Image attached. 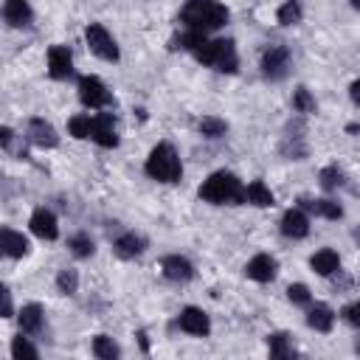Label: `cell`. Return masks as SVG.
Returning <instances> with one entry per match:
<instances>
[{
  "label": "cell",
  "mask_w": 360,
  "mask_h": 360,
  "mask_svg": "<svg viewBox=\"0 0 360 360\" xmlns=\"http://www.w3.org/2000/svg\"><path fill=\"white\" fill-rule=\"evenodd\" d=\"M160 270H163V276L169 278V281H177V284H186V281H191L194 278V264L186 259V256H180V253H169V256H163V262H160Z\"/></svg>",
  "instance_id": "11"
},
{
  "label": "cell",
  "mask_w": 360,
  "mask_h": 360,
  "mask_svg": "<svg viewBox=\"0 0 360 360\" xmlns=\"http://www.w3.org/2000/svg\"><path fill=\"white\" fill-rule=\"evenodd\" d=\"M0 256L3 259H22L28 256V239L14 228H0Z\"/></svg>",
  "instance_id": "17"
},
{
  "label": "cell",
  "mask_w": 360,
  "mask_h": 360,
  "mask_svg": "<svg viewBox=\"0 0 360 360\" xmlns=\"http://www.w3.org/2000/svg\"><path fill=\"white\" fill-rule=\"evenodd\" d=\"M84 39H87L90 51H93L98 59H104V62H118V56H121L118 42H115V37H112L101 22H90V25L84 28Z\"/></svg>",
  "instance_id": "5"
},
{
  "label": "cell",
  "mask_w": 360,
  "mask_h": 360,
  "mask_svg": "<svg viewBox=\"0 0 360 360\" xmlns=\"http://www.w3.org/2000/svg\"><path fill=\"white\" fill-rule=\"evenodd\" d=\"M56 287H59V292H65V295H73V292L79 290V273H76L73 267H65V270H59V276H56Z\"/></svg>",
  "instance_id": "34"
},
{
  "label": "cell",
  "mask_w": 360,
  "mask_h": 360,
  "mask_svg": "<svg viewBox=\"0 0 360 360\" xmlns=\"http://www.w3.org/2000/svg\"><path fill=\"white\" fill-rule=\"evenodd\" d=\"M143 172L158 183H180L183 160H180V155H177V149L172 143L160 141V143L152 146V152H149V158L143 163Z\"/></svg>",
  "instance_id": "4"
},
{
  "label": "cell",
  "mask_w": 360,
  "mask_h": 360,
  "mask_svg": "<svg viewBox=\"0 0 360 360\" xmlns=\"http://www.w3.org/2000/svg\"><path fill=\"white\" fill-rule=\"evenodd\" d=\"M307 326L315 329V332H332V326H335V312H332V307H326V304H312L309 312H307Z\"/></svg>",
  "instance_id": "22"
},
{
  "label": "cell",
  "mask_w": 360,
  "mask_h": 360,
  "mask_svg": "<svg viewBox=\"0 0 360 360\" xmlns=\"http://www.w3.org/2000/svg\"><path fill=\"white\" fill-rule=\"evenodd\" d=\"M200 197L211 205H242L245 202V183L233 172L219 169L202 180Z\"/></svg>",
  "instance_id": "3"
},
{
  "label": "cell",
  "mask_w": 360,
  "mask_h": 360,
  "mask_svg": "<svg viewBox=\"0 0 360 360\" xmlns=\"http://www.w3.org/2000/svg\"><path fill=\"white\" fill-rule=\"evenodd\" d=\"M177 326H180L186 335L208 338V332H211V318H208V312L200 309V307H186V309H180V315H177Z\"/></svg>",
  "instance_id": "9"
},
{
  "label": "cell",
  "mask_w": 360,
  "mask_h": 360,
  "mask_svg": "<svg viewBox=\"0 0 360 360\" xmlns=\"http://www.w3.org/2000/svg\"><path fill=\"white\" fill-rule=\"evenodd\" d=\"M352 3V8H360V0H349Z\"/></svg>",
  "instance_id": "40"
},
{
  "label": "cell",
  "mask_w": 360,
  "mask_h": 360,
  "mask_svg": "<svg viewBox=\"0 0 360 360\" xmlns=\"http://www.w3.org/2000/svg\"><path fill=\"white\" fill-rule=\"evenodd\" d=\"M48 73L51 79H70L73 76V53L68 45L48 48Z\"/></svg>",
  "instance_id": "10"
},
{
  "label": "cell",
  "mask_w": 360,
  "mask_h": 360,
  "mask_svg": "<svg viewBox=\"0 0 360 360\" xmlns=\"http://www.w3.org/2000/svg\"><path fill=\"white\" fill-rule=\"evenodd\" d=\"M68 132L73 138H79V141H87V135H90V115H73L68 121Z\"/></svg>",
  "instance_id": "35"
},
{
  "label": "cell",
  "mask_w": 360,
  "mask_h": 360,
  "mask_svg": "<svg viewBox=\"0 0 360 360\" xmlns=\"http://www.w3.org/2000/svg\"><path fill=\"white\" fill-rule=\"evenodd\" d=\"M68 248H70V253L79 256V259H90V256L96 253V242H93L87 233H73V236L68 239Z\"/></svg>",
  "instance_id": "30"
},
{
  "label": "cell",
  "mask_w": 360,
  "mask_h": 360,
  "mask_svg": "<svg viewBox=\"0 0 360 360\" xmlns=\"http://www.w3.org/2000/svg\"><path fill=\"white\" fill-rule=\"evenodd\" d=\"M278 22L281 25H298L301 22V17H304V6H301V0H284L281 6H278Z\"/></svg>",
  "instance_id": "28"
},
{
  "label": "cell",
  "mask_w": 360,
  "mask_h": 360,
  "mask_svg": "<svg viewBox=\"0 0 360 360\" xmlns=\"http://www.w3.org/2000/svg\"><path fill=\"white\" fill-rule=\"evenodd\" d=\"M0 146H3L8 155H14V158H28L22 135H17L11 127H0Z\"/></svg>",
  "instance_id": "25"
},
{
  "label": "cell",
  "mask_w": 360,
  "mask_h": 360,
  "mask_svg": "<svg viewBox=\"0 0 360 360\" xmlns=\"http://www.w3.org/2000/svg\"><path fill=\"white\" fill-rule=\"evenodd\" d=\"M90 349H93V354L98 360H115V357H121V346L112 338H107V335H96Z\"/></svg>",
  "instance_id": "27"
},
{
  "label": "cell",
  "mask_w": 360,
  "mask_h": 360,
  "mask_svg": "<svg viewBox=\"0 0 360 360\" xmlns=\"http://www.w3.org/2000/svg\"><path fill=\"white\" fill-rule=\"evenodd\" d=\"M287 298H290L292 304H298V307H309V301H312L307 284H290V287H287Z\"/></svg>",
  "instance_id": "36"
},
{
  "label": "cell",
  "mask_w": 360,
  "mask_h": 360,
  "mask_svg": "<svg viewBox=\"0 0 360 360\" xmlns=\"http://www.w3.org/2000/svg\"><path fill=\"white\" fill-rule=\"evenodd\" d=\"M278 273V262L270 256V253H256L248 264H245V276L253 278V281H273Z\"/></svg>",
  "instance_id": "13"
},
{
  "label": "cell",
  "mask_w": 360,
  "mask_h": 360,
  "mask_svg": "<svg viewBox=\"0 0 360 360\" xmlns=\"http://www.w3.org/2000/svg\"><path fill=\"white\" fill-rule=\"evenodd\" d=\"M17 323L25 335H37L42 326H45V309L39 304H25L20 312H17Z\"/></svg>",
  "instance_id": "21"
},
{
  "label": "cell",
  "mask_w": 360,
  "mask_h": 360,
  "mask_svg": "<svg viewBox=\"0 0 360 360\" xmlns=\"http://www.w3.org/2000/svg\"><path fill=\"white\" fill-rule=\"evenodd\" d=\"M340 315L346 318V323H352V326H360V301H352V304H346Z\"/></svg>",
  "instance_id": "38"
},
{
  "label": "cell",
  "mask_w": 360,
  "mask_h": 360,
  "mask_svg": "<svg viewBox=\"0 0 360 360\" xmlns=\"http://www.w3.org/2000/svg\"><path fill=\"white\" fill-rule=\"evenodd\" d=\"M245 202H250L256 208H270L276 202V194L264 186V180H250L245 186Z\"/></svg>",
  "instance_id": "23"
},
{
  "label": "cell",
  "mask_w": 360,
  "mask_h": 360,
  "mask_svg": "<svg viewBox=\"0 0 360 360\" xmlns=\"http://www.w3.org/2000/svg\"><path fill=\"white\" fill-rule=\"evenodd\" d=\"M262 73L270 82H281L290 73V48L287 45H273L262 53Z\"/></svg>",
  "instance_id": "7"
},
{
  "label": "cell",
  "mask_w": 360,
  "mask_h": 360,
  "mask_svg": "<svg viewBox=\"0 0 360 360\" xmlns=\"http://www.w3.org/2000/svg\"><path fill=\"white\" fill-rule=\"evenodd\" d=\"M298 202H301L298 208H304V211H309L315 217H323V219H340L343 217V205L338 200H329V197H318V200L301 197Z\"/></svg>",
  "instance_id": "19"
},
{
  "label": "cell",
  "mask_w": 360,
  "mask_h": 360,
  "mask_svg": "<svg viewBox=\"0 0 360 360\" xmlns=\"http://www.w3.org/2000/svg\"><path fill=\"white\" fill-rule=\"evenodd\" d=\"M309 267H312L318 276L329 278V276L340 273V256H338L332 248H321L318 253H312V259H309Z\"/></svg>",
  "instance_id": "20"
},
{
  "label": "cell",
  "mask_w": 360,
  "mask_h": 360,
  "mask_svg": "<svg viewBox=\"0 0 360 360\" xmlns=\"http://www.w3.org/2000/svg\"><path fill=\"white\" fill-rule=\"evenodd\" d=\"M292 110L295 112H304V115L315 112V98H312V93L307 87H295V93H292Z\"/></svg>",
  "instance_id": "33"
},
{
  "label": "cell",
  "mask_w": 360,
  "mask_h": 360,
  "mask_svg": "<svg viewBox=\"0 0 360 360\" xmlns=\"http://www.w3.org/2000/svg\"><path fill=\"white\" fill-rule=\"evenodd\" d=\"M228 8L219 0H186V6L180 8V22L188 31H200V34H211L219 31L228 22Z\"/></svg>",
  "instance_id": "2"
},
{
  "label": "cell",
  "mask_w": 360,
  "mask_h": 360,
  "mask_svg": "<svg viewBox=\"0 0 360 360\" xmlns=\"http://www.w3.org/2000/svg\"><path fill=\"white\" fill-rule=\"evenodd\" d=\"M357 90H360V82H352V84H349V96H352L354 104L360 101V93H357Z\"/></svg>",
  "instance_id": "39"
},
{
  "label": "cell",
  "mask_w": 360,
  "mask_h": 360,
  "mask_svg": "<svg viewBox=\"0 0 360 360\" xmlns=\"http://www.w3.org/2000/svg\"><path fill=\"white\" fill-rule=\"evenodd\" d=\"M25 138L39 146V149H53L59 143V135L53 129V124H48L45 118H31L28 121V129H25Z\"/></svg>",
  "instance_id": "12"
},
{
  "label": "cell",
  "mask_w": 360,
  "mask_h": 360,
  "mask_svg": "<svg viewBox=\"0 0 360 360\" xmlns=\"http://www.w3.org/2000/svg\"><path fill=\"white\" fill-rule=\"evenodd\" d=\"M79 101L90 110H104L112 104V96L98 76H82L79 79Z\"/></svg>",
  "instance_id": "6"
},
{
  "label": "cell",
  "mask_w": 360,
  "mask_h": 360,
  "mask_svg": "<svg viewBox=\"0 0 360 360\" xmlns=\"http://www.w3.org/2000/svg\"><path fill=\"white\" fill-rule=\"evenodd\" d=\"M346 186V174H343V169L340 166H326V169H321V188L323 191H338V188H343Z\"/></svg>",
  "instance_id": "29"
},
{
  "label": "cell",
  "mask_w": 360,
  "mask_h": 360,
  "mask_svg": "<svg viewBox=\"0 0 360 360\" xmlns=\"http://www.w3.org/2000/svg\"><path fill=\"white\" fill-rule=\"evenodd\" d=\"M281 233L287 236V239H304L307 233H309V217H307V211L304 208H290V211H284V217H281Z\"/></svg>",
  "instance_id": "16"
},
{
  "label": "cell",
  "mask_w": 360,
  "mask_h": 360,
  "mask_svg": "<svg viewBox=\"0 0 360 360\" xmlns=\"http://www.w3.org/2000/svg\"><path fill=\"white\" fill-rule=\"evenodd\" d=\"M28 225H31V233H34V236H39V239L53 242V239L59 236V222H56L53 211H48V208H37V211L31 214Z\"/></svg>",
  "instance_id": "15"
},
{
  "label": "cell",
  "mask_w": 360,
  "mask_h": 360,
  "mask_svg": "<svg viewBox=\"0 0 360 360\" xmlns=\"http://www.w3.org/2000/svg\"><path fill=\"white\" fill-rule=\"evenodd\" d=\"M3 20L11 28H31L34 22V8L28 0H6L3 3Z\"/></svg>",
  "instance_id": "14"
},
{
  "label": "cell",
  "mask_w": 360,
  "mask_h": 360,
  "mask_svg": "<svg viewBox=\"0 0 360 360\" xmlns=\"http://www.w3.org/2000/svg\"><path fill=\"white\" fill-rule=\"evenodd\" d=\"M281 155H284L287 160H304V158H307L304 135H292V132H287L284 141H281Z\"/></svg>",
  "instance_id": "26"
},
{
  "label": "cell",
  "mask_w": 360,
  "mask_h": 360,
  "mask_svg": "<svg viewBox=\"0 0 360 360\" xmlns=\"http://www.w3.org/2000/svg\"><path fill=\"white\" fill-rule=\"evenodd\" d=\"M172 48L188 51L197 62H202L205 68H214L217 73H236L239 68V53H236L233 39H211L208 34L186 28V34L172 39Z\"/></svg>",
  "instance_id": "1"
},
{
  "label": "cell",
  "mask_w": 360,
  "mask_h": 360,
  "mask_svg": "<svg viewBox=\"0 0 360 360\" xmlns=\"http://www.w3.org/2000/svg\"><path fill=\"white\" fill-rule=\"evenodd\" d=\"M267 352L273 357H295V346H292V338L287 332H273L267 335Z\"/></svg>",
  "instance_id": "24"
},
{
  "label": "cell",
  "mask_w": 360,
  "mask_h": 360,
  "mask_svg": "<svg viewBox=\"0 0 360 360\" xmlns=\"http://www.w3.org/2000/svg\"><path fill=\"white\" fill-rule=\"evenodd\" d=\"M11 357H17V360H37L39 357V349L28 340V338H14L11 340Z\"/></svg>",
  "instance_id": "32"
},
{
  "label": "cell",
  "mask_w": 360,
  "mask_h": 360,
  "mask_svg": "<svg viewBox=\"0 0 360 360\" xmlns=\"http://www.w3.org/2000/svg\"><path fill=\"white\" fill-rule=\"evenodd\" d=\"M197 129H200V135H205V138H222V135L228 132V124H225L222 118H217V115H205V118L197 121Z\"/></svg>",
  "instance_id": "31"
},
{
  "label": "cell",
  "mask_w": 360,
  "mask_h": 360,
  "mask_svg": "<svg viewBox=\"0 0 360 360\" xmlns=\"http://www.w3.org/2000/svg\"><path fill=\"white\" fill-rule=\"evenodd\" d=\"M11 315H14V301H11L8 287L0 281V318H11Z\"/></svg>",
  "instance_id": "37"
},
{
  "label": "cell",
  "mask_w": 360,
  "mask_h": 360,
  "mask_svg": "<svg viewBox=\"0 0 360 360\" xmlns=\"http://www.w3.org/2000/svg\"><path fill=\"white\" fill-rule=\"evenodd\" d=\"M87 141H96L104 149L118 146V129H115L112 112H96V115H90V135H87Z\"/></svg>",
  "instance_id": "8"
},
{
  "label": "cell",
  "mask_w": 360,
  "mask_h": 360,
  "mask_svg": "<svg viewBox=\"0 0 360 360\" xmlns=\"http://www.w3.org/2000/svg\"><path fill=\"white\" fill-rule=\"evenodd\" d=\"M112 250H115L118 259H138V256L146 250V239H143L141 233H135V231H127V233L115 236Z\"/></svg>",
  "instance_id": "18"
}]
</instances>
